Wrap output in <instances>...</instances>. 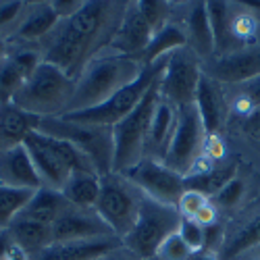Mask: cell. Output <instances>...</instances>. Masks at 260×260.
Here are the masks:
<instances>
[{"mask_svg":"<svg viewBox=\"0 0 260 260\" xmlns=\"http://www.w3.org/2000/svg\"><path fill=\"white\" fill-rule=\"evenodd\" d=\"M144 67L146 64H142L134 56L102 50L85 64L79 77L75 79V92L67 113H81L104 104L125 85L136 81Z\"/></svg>","mask_w":260,"mask_h":260,"instance_id":"obj_1","label":"cell"},{"mask_svg":"<svg viewBox=\"0 0 260 260\" xmlns=\"http://www.w3.org/2000/svg\"><path fill=\"white\" fill-rule=\"evenodd\" d=\"M75 92V79L62 73L54 64L42 60L38 69L29 75L15 98L13 106L21 108L40 119L44 117H62L69 111V104Z\"/></svg>","mask_w":260,"mask_h":260,"instance_id":"obj_2","label":"cell"},{"mask_svg":"<svg viewBox=\"0 0 260 260\" xmlns=\"http://www.w3.org/2000/svg\"><path fill=\"white\" fill-rule=\"evenodd\" d=\"M23 146L27 148L31 162H34L38 175H40V181L44 187L62 191L71 173H75V171L96 173L92 162L88 160V156L81 154L73 144L50 138L46 134L38 132V129H34L31 134L25 136Z\"/></svg>","mask_w":260,"mask_h":260,"instance_id":"obj_3","label":"cell"},{"mask_svg":"<svg viewBox=\"0 0 260 260\" xmlns=\"http://www.w3.org/2000/svg\"><path fill=\"white\" fill-rule=\"evenodd\" d=\"M38 132L73 144L81 154L88 156V160L92 162L94 171L100 177L113 173V165H115L113 127L77 123L64 117H44L38 123Z\"/></svg>","mask_w":260,"mask_h":260,"instance_id":"obj_4","label":"cell"},{"mask_svg":"<svg viewBox=\"0 0 260 260\" xmlns=\"http://www.w3.org/2000/svg\"><path fill=\"white\" fill-rule=\"evenodd\" d=\"M181 219L183 216L179 214L177 206H169L144 196L136 225L121 240V244L142 260H154L160 244L169 235L177 233Z\"/></svg>","mask_w":260,"mask_h":260,"instance_id":"obj_5","label":"cell"},{"mask_svg":"<svg viewBox=\"0 0 260 260\" xmlns=\"http://www.w3.org/2000/svg\"><path fill=\"white\" fill-rule=\"evenodd\" d=\"M158 96L160 94H158V81H156L142 98V102L136 106V111L113 127V136H115L113 173H125L127 169L136 167L140 160L146 158L150 123H152Z\"/></svg>","mask_w":260,"mask_h":260,"instance_id":"obj_6","label":"cell"},{"mask_svg":"<svg viewBox=\"0 0 260 260\" xmlns=\"http://www.w3.org/2000/svg\"><path fill=\"white\" fill-rule=\"evenodd\" d=\"M165 60L167 58H160L152 64H146L136 81L125 85L123 90H119L115 96H111L104 104L88 108V111H81V113H67L62 117L69 121H77V123H88V125H104V127L119 125L125 117H129L136 111V106L142 102V98L148 94V90L160 79V73L165 69Z\"/></svg>","mask_w":260,"mask_h":260,"instance_id":"obj_7","label":"cell"},{"mask_svg":"<svg viewBox=\"0 0 260 260\" xmlns=\"http://www.w3.org/2000/svg\"><path fill=\"white\" fill-rule=\"evenodd\" d=\"M144 193L121 173L100 177V196L94 206L96 214L119 240L134 229Z\"/></svg>","mask_w":260,"mask_h":260,"instance_id":"obj_8","label":"cell"},{"mask_svg":"<svg viewBox=\"0 0 260 260\" xmlns=\"http://www.w3.org/2000/svg\"><path fill=\"white\" fill-rule=\"evenodd\" d=\"M200 56L191 48H179L167 56L165 69L158 79V94L162 100L171 102L177 108H185L196 102L198 83L202 79Z\"/></svg>","mask_w":260,"mask_h":260,"instance_id":"obj_9","label":"cell"},{"mask_svg":"<svg viewBox=\"0 0 260 260\" xmlns=\"http://www.w3.org/2000/svg\"><path fill=\"white\" fill-rule=\"evenodd\" d=\"M204 144H206V132L196 106L191 104V106L179 108L175 132H173L162 162L185 177L189 169L193 167V162L204 154Z\"/></svg>","mask_w":260,"mask_h":260,"instance_id":"obj_10","label":"cell"},{"mask_svg":"<svg viewBox=\"0 0 260 260\" xmlns=\"http://www.w3.org/2000/svg\"><path fill=\"white\" fill-rule=\"evenodd\" d=\"M121 175H125L144 196L169 206H177L179 198L185 191L183 175H179V173L169 169L165 162L154 158H144L136 167L121 173Z\"/></svg>","mask_w":260,"mask_h":260,"instance_id":"obj_11","label":"cell"},{"mask_svg":"<svg viewBox=\"0 0 260 260\" xmlns=\"http://www.w3.org/2000/svg\"><path fill=\"white\" fill-rule=\"evenodd\" d=\"M50 231H52V242H83V240H98V237L115 235L96 214L94 208L88 210L75 206H69L64 210L54 221Z\"/></svg>","mask_w":260,"mask_h":260,"instance_id":"obj_12","label":"cell"},{"mask_svg":"<svg viewBox=\"0 0 260 260\" xmlns=\"http://www.w3.org/2000/svg\"><path fill=\"white\" fill-rule=\"evenodd\" d=\"M152 36H154V31L148 25L144 15L140 13L138 5L127 3L123 19L111 40V44L106 46V50L115 52V54H123V56H134L140 60L142 52L148 48Z\"/></svg>","mask_w":260,"mask_h":260,"instance_id":"obj_13","label":"cell"},{"mask_svg":"<svg viewBox=\"0 0 260 260\" xmlns=\"http://www.w3.org/2000/svg\"><path fill=\"white\" fill-rule=\"evenodd\" d=\"M216 83H248L260 77V46L235 48L219 56L210 64V73Z\"/></svg>","mask_w":260,"mask_h":260,"instance_id":"obj_14","label":"cell"},{"mask_svg":"<svg viewBox=\"0 0 260 260\" xmlns=\"http://www.w3.org/2000/svg\"><path fill=\"white\" fill-rule=\"evenodd\" d=\"M42 62L40 50L21 48L17 52H9L0 60V106L11 104L15 94L23 88L29 75Z\"/></svg>","mask_w":260,"mask_h":260,"instance_id":"obj_15","label":"cell"},{"mask_svg":"<svg viewBox=\"0 0 260 260\" xmlns=\"http://www.w3.org/2000/svg\"><path fill=\"white\" fill-rule=\"evenodd\" d=\"M0 185L17 187V189H31V191H38L40 187H44L31 162L27 148L23 144L0 148Z\"/></svg>","mask_w":260,"mask_h":260,"instance_id":"obj_16","label":"cell"},{"mask_svg":"<svg viewBox=\"0 0 260 260\" xmlns=\"http://www.w3.org/2000/svg\"><path fill=\"white\" fill-rule=\"evenodd\" d=\"M119 246L121 240L115 235L83 242H52L40 252L31 254V260H100Z\"/></svg>","mask_w":260,"mask_h":260,"instance_id":"obj_17","label":"cell"},{"mask_svg":"<svg viewBox=\"0 0 260 260\" xmlns=\"http://www.w3.org/2000/svg\"><path fill=\"white\" fill-rule=\"evenodd\" d=\"M60 23V19L52 11L50 3H36L31 7H25L21 21L13 29V38L21 44H31V42L46 40L54 27Z\"/></svg>","mask_w":260,"mask_h":260,"instance_id":"obj_18","label":"cell"},{"mask_svg":"<svg viewBox=\"0 0 260 260\" xmlns=\"http://www.w3.org/2000/svg\"><path fill=\"white\" fill-rule=\"evenodd\" d=\"M193 106H196V111L202 119L206 138H212V136L219 134L223 119H225V100H223L219 83H216L212 77H208L206 73L202 75V79L198 83Z\"/></svg>","mask_w":260,"mask_h":260,"instance_id":"obj_19","label":"cell"},{"mask_svg":"<svg viewBox=\"0 0 260 260\" xmlns=\"http://www.w3.org/2000/svg\"><path fill=\"white\" fill-rule=\"evenodd\" d=\"M175 123H177V108L158 96L154 115H152V123H150L146 158H154V160L162 162L169 142L173 138V132H175Z\"/></svg>","mask_w":260,"mask_h":260,"instance_id":"obj_20","label":"cell"},{"mask_svg":"<svg viewBox=\"0 0 260 260\" xmlns=\"http://www.w3.org/2000/svg\"><path fill=\"white\" fill-rule=\"evenodd\" d=\"M71 204L64 200L62 191L50 189V187H40L38 191H34L31 200L27 202V206L19 212L17 219H25V221H34L40 225L52 227L54 221L67 210Z\"/></svg>","mask_w":260,"mask_h":260,"instance_id":"obj_21","label":"cell"},{"mask_svg":"<svg viewBox=\"0 0 260 260\" xmlns=\"http://www.w3.org/2000/svg\"><path fill=\"white\" fill-rule=\"evenodd\" d=\"M185 36H187V48H191L200 58L214 54V36L210 27L206 3H196L189 7V13L185 17Z\"/></svg>","mask_w":260,"mask_h":260,"instance_id":"obj_22","label":"cell"},{"mask_svg":"<svg viewBox=\"0 0 260 260\" xmlns=\"http://www.w3.org/2000/svg\"><path fill=\"white\" fill-rule=\"evenodd\" d=\"M40 117L29 115L13 104L0 106V148L23 144L25 136L38 129Z\"/></svg>","mask_w":260,"mask_h":260,"instance_id":"obj_23","label":"cell"},{"mask_svg":"<svg viewBox=\"0 0 260 260\" xmlns=\"http://www.w3.org/2000/svg\"><path fill=\"white\" fill-rule=\"evenodd\" d=\"M62 196L75 208L92 210L100 196V175L88 171H75L62 187Z\"/></svg>","mask_w":260,"mask_h":260,"instance_id":"obj_24","label":"cell"},{"mask_svg":"<svg viewBox=\"0 0 260 260\" xmlns=\"http://www.w3.org/2000/svg\"><path fill=\"white\" fill-rule=\"evenodd\" d=\"M187 46V36H185V27L173 23V21H169V23L156 31L152 36V40H150L148 48L142 52L140 56V62L142 64H152L160 58H167L169 54H173L175 50L179 48H185Z\"/></svg>","mask_w":260,"mask_h":260,"instance_id":"obj_25","label":"cell"},{"mask_svg":"<svg viewBox=\"0 0 260 260\" xmlns=\"http://www.w3.org/2000/svg\"><path fill=\"white\" fill-rule=\"evenodd\" d=\"M9 235L13 244H17L19 248H23L27 254H36L42 248H46L48 244H52V231L46 225H40L34 221H25V219H15L9 225Z\"/></svg>","mask_w":260,"mask_h":260,"instance_id":"obj_26","label":"cell"},{"mask_svg":"<svg viewBox=\"0 0 260 260\" xmlns=\"http://www.w3.org/2000/svg\"><path fill=\"white\" fill-rule=\"evenodd\" d=\"M260 248V212L248 219L233 235L225 237L223 244V258L225 260H237L254 250Z\"/></svg>","mask_w":260,"mask_h":260,"instance_id":"obj_27","label":"cell"},{"mask_svg":"<svg viewBox=\"0 0 260 260\" xmlns=\"http://www.w3.org/2000/svg\"><path fill=\"white\" fill-rule=\"evenodd\" d=\"M208 19H210V27L214 36V52H221L219 56L227 54L229 48L235 44L233 31H231V7L229 3H206Z\"/></svg>","mask_w":260,"mask_h":260,"instance_id":"obj_28","label":"cell"},{"mask_svg":"<svg viewBox=\"0 0 260 260\" xmlns=\"http://www.w3.org/2000/svg\"><path fill=\"white\" fill-rule=\"evenodd\" d=\"M233 177H235V165H223V167H212L210 171L202 173V175H191V177H183V179H185V189H193L210 200Z\"/></svg>","mask_w":260,"mask_h":260,"instance_id":"obj_29","label":"cell"},{"mask_svg":"<svg viewBox=\"0 0 260 260\" xmlns=\"http://www.w3.org/2000/svg\"><path fill=\"white\" fill-rule=\"evenodd\" d=\"M31 189H17L0 185V229H9V225L19 216V212L31 200Z\"/></svg>","mask_w":260,"mask_h":260,"instance_id":"obj_30","label":"cell"},{"mask_svg":"<svg viewBox=\"0 0 260 260\" xmlns=\"http://www.w3.org/2000/svg\"><path fill=\"white\" fill-rule=\"evenodd\" d=\"M144 19L148 21V25L152 27V31H160L169 23V3H156V0H142L136 3Z\"/></svg>","mask_w":260,"mask_h":260,"instance_id":"obj_31","label":"cell"},{"mask_svg":"<svg viewBox=\"0 0 260 260\" xmlns=\"http://www.w3.org/2000/svg\"><path fill=\"white\" fill-rule=\"evenodd\" d=\"M177 233L191 252H200L204 248V227L198 225L193 219H181Z\"/></svg>","mask_w":260,"mask_h":260,"instance_id":"obj_32","label":"cell"},{"mask_svg":"<svg viewBox=\"0 0 260 260\" xmlns=\"http://www.w3.org/2000/svg\"><path fill=\"white\" fill-rule=\"evenodd\" d=\"M189 254H191V250L183 244L179 233H173L160 244V248L156 252V260H187Z\"/></svg>","mask_w":260,"mask_h":260,"instance_id":"obj_33","label":"cell"},{"mask_svg":"<svg viewBox=\"0 0 260 260\" xmlns=\"http://www.w3.org/2000/svg\"><path fill=\"white\" fill-rule=\"evenodd\" d=\"M244 191H246L244 181L237 179V177H233V179L212 198V200L216 202L214 206H219V208H233V206H237V204L242 202Z\"/></svg>","mask_w":260,"mask_h":260,"instance_id":"obj_34","label":"cell"},{"mask_svg":"<svg viewBox=\"0 0 260 260\" xmlns=\"http://www.w3.org/2000/svg\"><path fill=\"white\" fill-rule=\"evenodd\" d=\"M244 85L246 88L242 90L240 96H237L235 106H237V111L248 117L254 108L260 106V77H256V79H252V81H248Z\"/></svg>","mask_w":260,"mask_h":260,"instance_id":"obj_35","label":"cell"},{"mask_svg":"<svg viewBox=\"0 0 260 260\" xmlns=\"http://www.w3.org/2000/svg\"><path fill=\"white\" fill-rule=\"evenodd\" d=\"M206 202H208V198L202 196V193L193 191V189H185L183 196H181L179 202H177V210H179V214L183 216V219H193V216L200 212V208H202Z\"/></svg>","mask_w":260,"mask_h":260,"instance_id":"obj_36","label":"cell"},{"mask_svg":"<svg viewBox=\"0 0 260 260\" xmlns=\"http://www.w3.org/2000/svg\"><path fill=\"white\" fill-rule=\"evenodd\" d=\"M231 31L235 42H244L254 36L256 31V19L250 13H237L231 15Z\"/></svg>","mask_w":260,"mask_h":260,"instance_id":"obj_37","label":"cell"},{"mask_svg":"<svg viewBox=\"0 0 260 260\" xmlns=\"http://www.w3.org/2000/svg\"><path fill=\"white\" fill-rule=\"evenodd\" d=\"M23 11L25 3H0V36H3V29H9L11 25L17 27Z\"/></svg>","mask_w":260,"mask_h":260,"instance_id":"obj_38","label":"cell"},{"mask_svg":"<svg viewBox=\"0 0 260 260\" xmlns=\"http://www.w3.org/2000/svg\"><path fill=\"white\" fill-rule=\"evenodd\" d=\"M223 244H225V231L219 223L204 227V248L202 250L219 254V250H223Z\"/></svg>","mask_w":260,"mask_h":260,"instance_id":"obj_39","label":"cell"},{"mask_svg":"<svg viewBox=\"0 0 260 260\" xmlns=\"http://www.w3.org/2000/svg\"><path fill=\"white\" fill-rule=\"evenodd\" d=\"M50 7H52V11L56 13V17L60 21H67V19L75 17L81 11L83 3L81 0H54V3H50Z\"/></svg>","mask_w":260,"mask_h":260,"instance_id":"obj_40","label":"cell"},{"mask_svg":"<svg viewBox=\"0 0 260 260\" xmlns=\"http://www.w3.org/2000/svg\"><path fill=\"white\" fill-rule=\"evenodd\" d=\"M193 221H196L198 225H202V227H210V225H214V223H216V206L208 200V202L200 208V212L193 216Z\"/></svg>","mask_w":260,"mask_h":260,"instance_id":"obj_41","label":"cell"},{"mask_svg":"<svg viewBox=\"0 0 260 260\" xmlns=\"http://www.w3.org/2000/svg\"><path fill=\"white\" fill-rule=\"evenodd\" d=\"M244 132L254 138V140H260V106L254 108V111L244 119Z\"/></svg>","mask_w":260,"mask_h":260,"instance_id":"obj_42","label":"cell"},{"mask_svg":"<svg viewBox=\"0 0 260 260\" xmlns=\"http://www.w3.org/2000/svg\"><path fill=\"white\" fill-rule=\"evenodd\" d=\"M100 260H142L140 256H136L132 250H127L123 244L119 248H115L113 252H108L106 256H102Z\"/></svg>","mask_w":260,"mask_h":260,"instance_id":"obj_43","label":"cell"},{"mask_svg":"<svg viewBox=\"0 0 260 260\" xmlns=\"http://www.w3.org/2000/svg\"><path fill=\"white\" fill-rule=\"evenodd\" d=\"M11 246H13V240H11L9 231L7 229H0V260H5L7 252L11 250Z\"/></svg>","mask_w":260,"mask_h":260,"instance_id":"obj_44","label":"cell"},{"mask_svg":"<svg viewBox=\"0 0 260 260\" xmlns=\"http://www.w3.org/2000/svg\"><path fill=\"white\" fill-rule=\"evenodd\" d=\"M5 260H31V258H29V254H27L23 248H19L17 244H13V246H11V250L7 252Z\"/></svg>","mask_w":260,"mask_h":260,"instance_id":"obj_45","label":"cell"},{"mask_svg":"<svg viewBox=\"0 0 260 260\" xmlns=\"http://www.w3.org/2000/svg\"><path fill=\"white\" fill-rule=\"evenodd\" d=\"M187 260H219V254L208 252V250H200V252H191L187 256Z\"/></svg>","mask_w":260,"mask_h":260,"instance_id":"obj_46","label":"cell"},{"mask_svg":"<svg viewBox=\"0 0 260 260\" xmlns=\"http://www.w3.org/2000/svg\"><path fill=\"white\" fill-rule=\"evenodd\" d=\"M7 54H9V42L5 36H0V60H3Z\"/></svg>","mask_w":260,"mask_h":260,"instance_id":"obj_47","label":"cell"},{"mask_svg":"<svg viewBox=\"0 0 260 260\" xmlns=\"http://www.w3.org/2000/svg\"><path fill=\"white\" fill-rule=\"evenodd\" d=\"M244 260H260V254H252V256H246Z\"/></svg>","mask_w":260,"mask_h":260,"instance_id":"obj_48","label":"cell"}]
</instances>
